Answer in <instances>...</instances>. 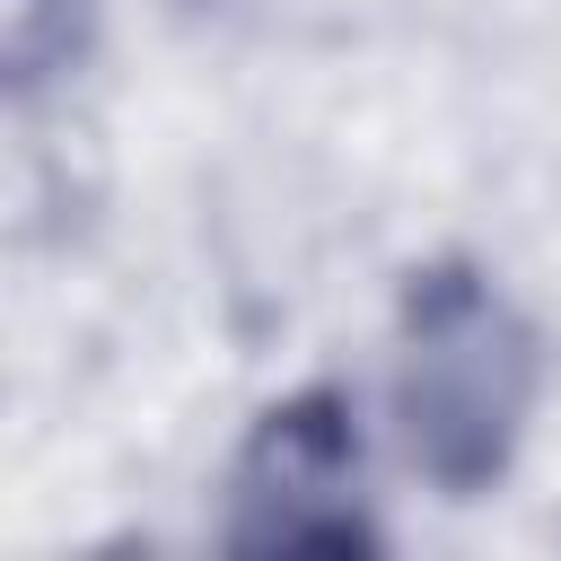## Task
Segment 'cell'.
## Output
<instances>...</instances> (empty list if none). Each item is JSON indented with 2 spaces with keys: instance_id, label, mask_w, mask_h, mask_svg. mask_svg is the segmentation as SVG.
I'll use <instances>...</instances> for the list:
<instances>
[{
  "instance_id": "6da1fadb",
  "label": "cell",
  "mask_w": 561,
  "mask_h": 561,
  "mask_svg": "<svg viewBox=\"0 0 561 561\" xmlns=\"http://www.w3.org/2000/svg\"><path fill=\"white\" fill-rule=\"evenodd\" d=\"M535 403V333L500 289L473 272H430L403 298V351H394V421L403 456L438 491H482L517 456Z\"/></svg>"
},
{
  "instance_id": "7a4b0ae2",
  "label": "cell",
  "mask_w": 561,
  "mask_h": 561,
  "mask_svg": "<svg viewBox=\"0 0 561 561\" xmlns=\"http://www.w3.org/2000/svg\"><path fill=\"white\" fill-rule=\"evenodd\" d=\"M237 552H351L359 543V438L333 394H298L254 421L228 473Z\"/></svg>"
},
{
  "instance_id": "3957f363",
  "label": "cell",
  "mask_w": 561,
  "mask_h": 561,
  "mask_svg": "<svg viewBox=\"0 0 561 561\" xmlns=\"http://www.w3.org/2000/svg\"><path fill=\"white\" fill-rule=\"evenodd\" d=\"M79 35V9L70 0H0V53H9V79L35 88Z\"/></svg>"
}]
</instances>
